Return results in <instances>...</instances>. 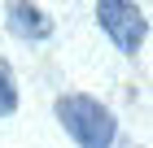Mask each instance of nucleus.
I'll return each instance as SVG.
<instances>
[{"label": "nucleus", "mask_w": 153, "mask_h": 148, "mask_svg": "<svg viewBox=\"0 0 153 148\" xmlns=\"http://www.w3.org/2000/svg\"><path fill=\"white\" fill-rule=\"evenodd\" d=\"M53 113H57L61 131H66L79 148H114V139H118V118L109 113V105H101L96 96H88V91H66V96H57Z\"/></svg>", "instance_id": "nucleus-1"}, {"label": "nucleus", "mask_w": 153, "mask_h": 148, "mask_svg": "<svg viewBox=\"0 0 153 148\" xmlns=\"http://www.w3.org/2000/svg\"><path fill=\"white\" fill-rule=\"evenodd\" d=\"M4 26H9V35L26 39V44H44L48 35H53V22H48V13L39 9V4H22V0L4 4Z\"/></svg>", "instance_id": "nucleus-3"}, {"label": "nucleus", "mask_w": 153, "mask_h": 148, "mask_svg": "<svg viewBox=\"0 0 153 148\" xmlns=\"http://www.w3.org/2000/svg\"><path fill=\"white\" fill-rule=\"evenodd\" d=\"M96 26L105 31V39L118 52H140L144 35H149L144 13L131 0H96Z\"/></svg>", "instance_id": "nucleus-2"}, {"label": "nucleus", "mask_w": 153, "mask_h": 148, "mask_svg": "<svg viewBox=\"0 0 153 148\" xmlns=\"http://www.w3.org/2000/svg\"><path fill=\"white\" fill-rule=\"evenodd\" d=\"M18 113V83H13V66L0 57V118Z\"/></svg>", "instance_id": "nucleus-4"}]
</instances>
